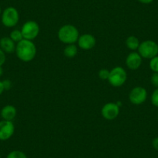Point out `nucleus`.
<instances>
[{"mask_svg": "<svg viewBox=\"0 0 158 158\" xmlns=\"http://www.w3.org/2000/svg\"><path fill=\"white\" fill-rule=\"evenodd\" d=\"M16 115H17V110H16V107L12 105H6V106H3L0 112L1 118L3 120L13 121L16 118Z\"/></svg>", "mask_w": 158, "mask_h": 158, "instance_id": "f8f14e48", "label": "nucleus"}, {"mask_svg": "<svg viewBox=\"0 0 158 158\" xmlns=\"http://www.w3.org/2000/svg\"><path fill=\"white\" fill-rule=\"evenodd\" d=\"M77 51H78L77 47L74 44H67V46L64 49V54L65 57H68V58H73L77 54Z\"/></svg>", "mask_w": 158, "mask_h": 158, "instance_id": "2eb2a0df", "label": "nucleus"}, {"mask_svg": "<svg viewBox=\"0 0 158 158\" xmlns=\"http://www.w3.org/2000/svg\"><path fill=\"white\" fill-rule=\"evenodd\" d=\"M2 8H1V6H0V16H1V14H2Z\"/></svg>", "mask_w": 158, "mask_h": 158, "instance_id": "cd10ccee", "label": "nucleus"}, {"mask_svg": "<svg viewBox=\"0 0 158 158\" xmlns=\"http://www.w3.org/2000/svg\"><path fill=\"white\" fill-rule=\"evenodd\" d=\"M2 84H3L4 89L6 90H10L12 88V81H10V79H5L2 81Z\"/></svg>", "mask_w": 158, "mask_h": 158, "instance_id": "5701e85b", "label": "nucleus"}, {"mask_svg": "<svg viewBox=\"0 0 158 158\" xmlns=\"http://www.w3.org/2000/svg\"><path fill=\"white\" fill-rule=\"evenodd\" d=\"M19 20V14L15 7L9 6L2 10L1 14V22L4 27L12 28L17 25Z\"/></svg>", "mask_w": 158, "mask_h": 158, "instance_id": "7ed1b4c3", "label": "nucleus"}, {"mask_svg": "<svg viewBox=\"0 0 158 158\" xmlns=\"http://www.w3.org/2000/svg\"><path fill=\"white\" fill-rule=\"evenodd\" d=\"M16 43L10 36H3L0 39V48L6 54H12L16 51Z\"/></svg>", "mask_w": 158, "mask_h": 158, "instance_id": "ddd939ff", "label": "nucleus"}, {"mask_svg": "<svg viewBox=\"0 0 158 158\" xmlns=\"http://www.w3.org/2000/svg\"><path fill=\"white\" fill-rule=\"evenodd\" d=\"M10 37L11 38L16 44L19 43V42H20L21 40H23V36L21 30H12L11 33H10Z\"/></svg>", "mask_w": 158, "mask_h": 158, "instance_id": "dca6fc26", "label": "nucleus"}, {"mask_svg": "<svg viewBox=\"0 0 158 158\" xmlns=\"http://www.w3.org/2000/svg\"><path fill=\"white\" fill-rule=\"evenodd\" d=\"M15 126L13 121H0V140L6 141L12 137L14 134Z\"/></svg>", "mask_w": 158, "mask_h": 158, "instance_id": "1a4fd4ad", "label": "nucleus"}, {"mask_svg": "<svg viewBox=\"0 0 158 158\" xmlns=\"http://www.w3.org/2000/svg\"><path fill=\"white\" fill-rule=\"evenodd\" d=\"M143 58L139 53L132 51L126 58V65L130 70H137L142 64Z\"/></svg>", "mask_w": 158, "mask_h": 158, "instance_id": "9b49d317", "label": "nucleus"}, {"mask_svg": "<svg viewBox=\"0 0 158 158\" xmlns=\"http://www.w3.org/2000/svg\"><path fill=\"white\" fill-rule=\"evenodd\" d=\"M127 79V73L126 70L122 67L117 66L110 71L108 81L113 87L118 88L125 84Z\"/></svg>", "mask_w": 158, "mask_h": 158, "instance_id": "20e7f679", "label": "nucleus"}, {"mask_svg": "<svg viewBox=\"0 0 158 158\" xmlns=\"http://www.w3.org/2000/svg\"><path fill=\"white\" fill-rule=\"evenodd\" d=\"M2 74H3V68L2 67H0V77H2Z\"/></svg>", "mask_w": 158, "mask_h": 158, "instance_id": "bb28decb", "label": "nucleus"}, {"mask_svg": "<svg viewBox=\"0 0 158 158\" xmlns=\"http://www.w3.org/2000/svg\"><path fill=\"white\" fill-rule=\"evenodd\" d=\"M16 56L23 62H30L35 58L36 54V48L32 40L23 39L16 44Z\"/></svg>", "mask_w": 158, "mask_h": 158, "instance_id": "f257e3e1", "label": "nucleus"}, {"mask_svg": "<svg viewBox=\"0 0 158 158\" xmlns=\"http://www.w3.org/2000/svg\"><path fill=\"white\" fill-rule=\"evenodd\" d=\"M152 146H153V149L158 151V136L155 137L152 141Z\"/></svg>", "mask_w": 158, "mask_h": 158, "instance_id": "b1692460", "label": "nucleus"}, {"mask_svg": "<svg viewBox=\"0 0 158 158\" xmlns=\"http://www.w3.org/2000/svg\"><path fill=\"white\" fill-rule=\"evenodd\" d=\"M139 44H140V42L136 36H130L126 40V46L132 51H137Z\"/></svg>", "mask_w": 158, "mask_h": 158, "instance_id": "4468645a", "label": "nucleus"}, {"mask_svg": "<svg viewBox=\"0 0 158 158\" xmlns=\"http://www.w3.org/2000/svg\"><path fill=\"white\" fill-rule=\"evenodd\" d=\"M77 43L79 48L81 50L89 51L95 46L96 39L93 35L90 34V33H85V34L80 35Z\"/></svg>", "mask_w": 158, "mask_h": 158, "instance_id": "9d476101", "label": "nucleus"}, {"mask_svg": "<svg viewBox=\"0 0 158 158\" xmlns=\"http://www.w3.org/2000/svg\"><path fill=\"white\" fill-rule=\"evenodd\" d=\"M149 66L153 72L158 73V55L150 59Z\"/></svg>", "mask_w": 158, "mask_h": 158, "instance_id": "a211bd4d", "label": "nucleus"}, {"mask_svg": "<svg viewBox=\"0 0 158 158\" xmlns=\"http://www.w3.org/2000/svg\"><path fill=\"white\" fill-rule=\"evenodd\" d=\"M157 118H158V115H157Z\"/></svg>", "mask_w": 158, "mask_h": 158, "instance_id": "c756f323", "label": "nucleus"}, {"mask_svg": "<svg viewBox=\"0 0 158 158\" xmlns=\"http://www.w3.org/2000/svg\"><path fill=\"white\" fill-rule=\"evenodd\" d=\"M6 158H27V156L24 152L16 150L10 152L7 155Z\"/></svg>", "mask_w": 158, "mask_h": 158, "instance_id": "f3484780", "label": "nucleus"}, {"mask_svg": "<svg viewBox=\"0 0 158 158\" xmlns=\"http://www.w3.org/2000/svg\"><path fill=\"white\" fill-rule=\"evenodd\" d=\"M147 98V92L145 88L137 86L130 91L129 94V99L132 104L139 106L146 102Z\"/></svg>", "mask_w": 158, "mask_h": 158, "instance_id": "0eeeda50", "label": "nucleus"}, {"mask_svg": "<svg viewBox=\"0 0 158 158\" xmlns=\"http://www.w3.org/2000/svg\"><path fill=\"white\" fill-rule=\"evenodd\" d=\"M21 32H22L23 39L33 40L39 35L40 27L36 21L29 20L23 25Z\"/></svg>", "mask_w": 158, "mask_h": 158, "instance_id": "423d86ee", "label": "nucleus"}, {"mask_svg": "<svg viewBox=\"0 0 158 158\" xmlns=\"http://www.w3.org/2000/svg\"><path fill=\"white\" fill-rule=\"evenodd\" d=\"M79 36L80 35L77 27L71 24L62 26L57 32V37L59 40L65 44H75L77 42Z\"/></svg>", "mask_w": 158, "mask_h": 158, "instance_id": "f03ea898", "label": "nucleus"}, {"mask_svg": "<svg viewBox=\"0 0 158 158\" xmlns=\"http://www.w3.org/2000/svg\"><path fill=\"white\" fill-rule=\"evenodd\" d=\"M6 60V53L0 48V67H2V65L5 64Z\"/></svg>", "mask_w": 158, "mask_h": 158, "instance_id": "4be33fe9", "label": "nucleus"}, {"mask_svg": "<svg viewBox=\"0 0 158 158\" xmlns=\"http://www.w3.org/2000/svg\"><path fill=\"white\" fill-rule=\"evenodd\" d=\"M138 1L143 4H150L153 2V0H138Z\"/></svg>", "mask_w": 158, "mask_h": 158, "instance_id": "393cba45", "label": "nucleus"}, {"mask_svg": "<svg viewBox=\"0 0 158 158\" xmlns=\"http://www.w3.org/2000/svg\"><path fill=\"white\" fill-rule=\"evenodd\" d=\"M150 83L153 87L158 88V73L153 72L150 77Z\"/></svg>", "mask_w": 158, "mask_h": 158, "instance_id": "412c9836", "label": "nucleus"}, {"mask_svg": "<svg viewBox=\"0 0 158 158\" xmlns=\"http://www.w3.org/2000/svg\"><path fill=\"white\" fill-rule=\"evenodd\" d=\"M150 101L153 106L158 108V88H156L152 93L150 97Z\"/></svg>", "mask_w": 158, "mask_h": 158, "instance_id": "6ab92c4d", "label": "nucleus"}, {"mask_svg": "<svg viewBox=\"0 0 158 158\" xmlns=\"http://www.w3.org/2000/svg\"><path fill=\"white\" fill-rule=\"evenodd\" d=\"M109 73H110V71H109L108 69H105V68H102V69L98 71V77L101 80H107L108 81V78L109 77Z\"/></svg>", "mask_w": 158, "mask_h": 158, "instance_id": "aec40b11", "label": "nucleus"}, {"mask_svg": "<svg viewBox=\"0 0 158 158\" xmlns=\"http://www.w3.org/2000/svg\"><path fill=\"white\" fill-rule=\"evenodd\" d=\"M0 158H1V155H0Z\"/></svg>", "mask_w": 158, "mask_h": 158, "instance_id": "c85d7f7f", "label": "nucleus"}, {"mask_svg": "<svg viewBox=\"0 0 158 158\" xmlns=\"http://www.w3.org/2000/svg\"><path fill=\"white\" fill-rule=\"evenodd\" d=\"M5 91L3 87V84H2V81H0V95L3 93V92Z\"/></svg>", "mask_w": 158, "mask_h": 158, "instance_id": "a878e982", "label": "nucleus"}, {"mask_svg": "<svg viewBox=\"0 0 158 158\" xmlns=\"http://www.w3.org/2000/svg\"><path fill=\"white\" fill-rule=\"evenodd\" d=\"M137 51L142 58L150 60L158 55V44L153 40H147L141 42Z\"/></svg>", "mask_w": 158, "mask_h": 158, "instance_id": "39448f33", "label": "nucleus"}, {"mask_svg": "<svg viewBox=\"0 0 158 158\" xmlns=\"http://www.w3.org/2000/svg\"><path fill=\"white\" fill-rule=\"evenodd\" d=\"M119 109L115 102H108L102 106L101 110L102 116L107 120H113L118 117Z\"/></svg>", "mask_w": 158, "mask_h": 158, "instance_id": "6e6552de", "label": "nucleus"}]
</instances>
